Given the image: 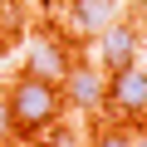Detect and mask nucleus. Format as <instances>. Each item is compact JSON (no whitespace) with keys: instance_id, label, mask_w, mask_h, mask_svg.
<instances>
[{"instance_id":"4","label":"nucleus","mask_w":147,"mask_h":147,"mask_svg":"<svg viewBox=\"0 0 147 147\" xmlns=\"http://www.w3.org/2000/svg\"><path fill=\"white\" fill-rule=\"evenodd\" d=\"M98 39V64H103V74H113V69H123V64H137V49H142V30L132 25V20H113L103 34H93Z\"/></svg>"},{"instance_id":"1","label":"nucleus","mask_w":147,"mask_h":147,"mask_svg":"<svg viewBox=\"0 0 147 147\" xmlns=\"http://www.w3.org/2000/svg\"><path fill=\"white\" fill-rule=\"evenodd\" d=\"M5 103H10V123H15V137H34L39 127L59 123L64 118V93L59 84L39 79V74H15V84L5 88Z\"/></svg>"},{"instance_id":"8","label":"nucleus","mask_w":147,"mask_h":147,"mask_svg":"<svg viewBox=\"0 0 147 147\" xmlns=\"http://www.w3.org/2000/svg\"><path fill=\"white\" fill-rule=\"evenodd\" d=\"M0 147H15V123H10V103L0 93Z\"/></svg>"},{"instance_id":"3","label":"nucleus","mask_w":147,"mask_h":147,"mask_svg":"<svg viewBox=\"0 0 147 147\" xmlns=\"http://www.w3.org/2000/svg\"><path fill=\"white\" fill-rule=\"evenodd\" d=\"M103 88H108V74H98L88 64H69V74L59 79L64 108H79V113H98L103 108Z\"/></svg>"},{"instance_id":"7","label":"nucleus","mask_w":147,"mask_h":147,"mask_svg":"<svg viewBox=\"0 0 147 147\" xmlns=\"http://www.w3.org/2000/svg\"><path fill=\"white\" fill-rule=\"evenodd\" d=\"M93 147H132V137H127L123 127H103V132L93 137Z\"/></svg>"},{"instance_id":"6","label":"nucleus","mask_w":147,"mask_h":147,"mask_svg":"<svg viewBox=\"0 0 147 147\" xmlns=\"http://www.w3.org/2000/svg\"><path fill=\"white\" fill-rule=\"evenodd\" d=\"M118 20V0H69V34L93 39Z\"/></svg>"},{"instance_id":"5","label":"nucleus","mask_w":147,"mask_h":147,"mask_svg":"<svg viewBox=\"0 0 147 147\" xmlns=\"http://www.w3.org/2000/svg\"><path fill=\"white\" fill-rule=\"evenodd\" d=\"M69 44L64 39H54V34H39L34 44H30V54H25V69L30 74H39V79H49V84H59L64 74H69Z\"/></svg>"},{"instance_id":"2","label":"nucleus","mask_w":147,"mask_h":147,"mask_svg":"<svg viewBox=\"0 0 147 147\" xmlns=\"http://www.w3.org/2000/svg\"><path fill=\"white\" fill-rule=\"evenodd\" d=\"M103 108L123 113V118H142L147 113V69L123 64L108 74V88H103Z\"/></svg>"},{"instance_id":"9","label":"nucleus","mask_w":147,"mask_h":147,"mask_svg":"<svg viewBox=\"0 0 147 147\" xmlns=\"http://www.w3.org/2000/svg\"><path fill=\"white\" fill-rule=\"evenodd\" d=\"M5 49H10V44H5V30H0V54H5Z\"/></svg>"}]
</instances>
